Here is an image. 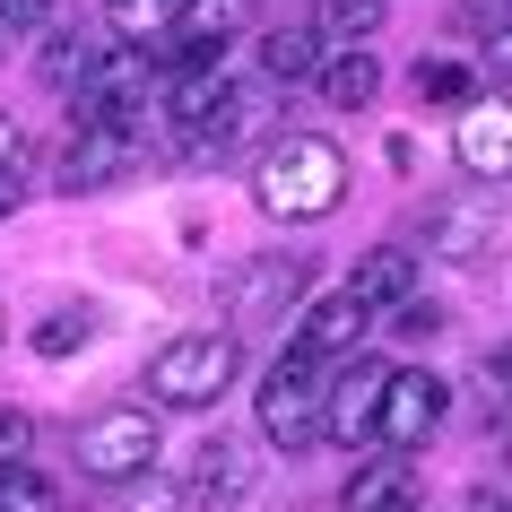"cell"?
Returning a JSON list of instances; mask_svg holds the SVG:
<instances>
[{"mask_svg": "<svg viewBox=\"0 0 512 512\" xmlns=\"http://www.w3.org/2000/svg\"><path fill=\"white\" fill-rule=\"evenodd\" d=\"M252 200H261V217H278V226L330 217L348 200V148L322 139V131H278L270 148L252 157Z\"/></svg>", "mask_w": 512, "mask_h": 512, "instance_id": "6da1fadb", "label": "cell"}, {"mask_svg": "<svg viewBox=\"0 0 512 512\" xmlns=\"http://www.w3.org/2000/svg\"><path fill=\"white\" fill-rule=\"evenodd\" d=\"M235 374H243V339L235 330H183V339H165V348L148 356L157 408H217L235 391Z\"/></svg>", "mask_w": 512, "mask_h": 512, "instance_id": "7a4b0ae2", "label": "cell"}, {"mask_svg": "<svg viewBox=\"0 0 512 512\" xmlns=\"http://www.w3.org/2000/svg\"><path fill=\"white\" fill-rule=\"evenodd\" d=\"M157 452H165V426H157V408H139V400L96 408L79 426V469L96 486H131L139 469H157Z\"/></svg>", "mask_w": 512, "mask_h": 512, "instance_id": "3957f363", "label": "cell"}, {"mask_svg": "<svg viewBox=\"0 0 512 512\" xmlns=\"http://www.w3.org/2000/svg\"><path fill=\"white\" fill-rule=\"evenodd\" d=\"M304 287H313V270H304V252H252V261H235L226 270V322H235V339L243 330H270V322H287L304 304Z\"/></svg>", "mask_w": 512, "mask_h": 512, "instance_id": "277c9868", "label": "cell"}, {"mask_svg": "<svg viewBox=\"0 0 512 512\" xmlns=\"http://www.w3.org/2000/svg\"><path fill=\"white\" fill-rule=\"evenodd\" d=\"M261 434L278 452H313L322 443V356H278L261 374Z\"/></svg>", "mask_w": 512, "mask_h": 512, "instance_id": "5b68a950", "label": "cell"}, {"mask_svg": "<svg viewBox=\"0 0 512 512\" xmlns=\"http://www.w3.org/2000/svg\"><path fill=\"white\" fill-rule=\"evenodd\" d=\"M382 382H391V365L382 356H356L348 348V365L322 382V443H374V408H382Z\"/></svg>", "mask_w": 512, "mask_h": 512, "instance_id": "8992f818", "label": "cell"}, {"mask_svg": "<svg viewBox=\"0 0 512 512\" xmlns=\"http://www.w3.org/2000/svg\"><path fill=\"white\" fill-rule=\"evenodd\" d=\"M139 157H148L139 122H79V139L61 148V191H105L122 174H139Z\"/></svg>", "mask_w": 512, "mask_h": 512, "instance_id": "52a82bcc", "label": "cell"}, {"mask_svg": "<svg viewBox=\"0 0 512 512\" xmlns=\"http://www.w3.org/2000/svg\"><path fill=\"white\" fill-rule=\"evenodd\" d=\"M443 391H452V382L426 374V365H417V374H391L382 382V408H374V443L382 452H417V443L443 426Z\"/></svg>", "mask_w": 512, "mask_h": 512, "instance_id": "ba28073f", "label": "cell"}, {"mask_svg": "<svg viewBox=\"0 0 512 512\" xmlns=\"http://www.w3.org/2000/svg\"><path fill=\"white\" fill-rule=\"evenodd\" d=\"M452 157L478 183H512V87L469 96V113H460V131H452Z\"/></svg>", "mask_w": 512, "mask_h": 512, "instance_id": "9c48e42d", "label": "cell"}, {"mask_svg": "<svg viewBox=\"0 0 512 512\" xmlns=\"http://www.w3.org/2000/svg\"><path fill=\"white\" fill-rule=\"evenodd\" d=\"M426 252L434 261H486L495 252V200L486 191H443V200H426Z\"/></svg>", "mask_w": 512, "mask_h": 512, "instance_id": "30bf717a", "label": "cell"}, {"mask_svg": "<svg viewBox=\"0 0 512 512\" xmlns=\"http://www.w3.org/2000/svg\"><path fill=\"white\" fill-rule=\"evenodd\" d=\"M243 495H252V460H243V443H200L191 452V478H183V504L191 512H235Z\"/></svg>", "mask_w": 512, "mask_h": 512, "instance_id": "8fae6325", "label": "cell"}, {"mask_svg": "<svg viewBox=\"0 0 512 512\" xmlns=\"http://www.w3.org/2000/svg\"><path fill=\"white\" fill-rule=\"evenodd\" d=\"M365 330H374V313L339 287V296H322V304H296V339H287V348L296 356H348Z\"/></svg>", "mask_w": 512, "mask_h": 512, "instance_id": "7c38bea8", "label": "cell"}, {"mask_svg": "<svg viewBox=\"0 0 512 512\" xmlns=\"http://www.w3.org/2000/svg\"><path fill=\"white\" fill-rule=\"evenodd\" d=\"M408 504H417V460L408 452L365 460V469L339 486V512H408Z\"/></svg>", "mask_w": 512, "mask_h": 512, "instance_id": "4fadbf2b", "label": "cell"}, {"mask_svg": "<svg viewBox=\"0 0 512 512\" xmlns=\"http://www.w3.org/2000/svg\"><path fill=\"white\" fill-rule=\"evenodd\" d=\"M348 296L365 304V313H391V304L417 296V252H400V243H382V252H365L348 278Z\"/></svg>", "mask_w": 512, "mask_h": 512, "instance_id": "5bb4252c", "label": "cell"}, {"mask_svg": "<svg viewBox=\"0 0 512 512\" xmlns=\"http://www.w3.org/2000/svg\"><path fill=\"white\" fill-rule=\"evenodd\" d=\"M382 18H391V0H313V35H322L330 53H348V44H374Z\"/></svg>", "mask_w": 512, "mask_h": 512, "instance_id": "9a60e30c", "label": "cell"}, {"mask_svg": "<svg viewBox=\"0 0 512 512\" xmlns=\"http://www.w3.org/2000/svg\"><path fill=\"white\" fill-rule=\"evenodd\" d=\"M322 61H330V44H322L313 27H278L270 44H261V70H270V79H287V87L322 79Z\"/></svg>", "mask_w": 512, "mask_h": 512, "instance_id": "2e32d148", "label": "cell"}, {"mask_svg": "<svg viewBox=\"0 0 512 512\" xmlns=\"http://www.w3.org/2000/svg\"><path fill=\"white\" fill-rule=\"evenodd\" d=\"M322 87H330V105H339V113H365V105H374V87H382V70H374L365 44H348V53L322 61Z\"/></svg>", "mask_w": 512, "mask_h": 512, "instance_id": "e0dca14e", "label": "cell"}, {"mask_svg": "<svg viewBox=\"0 0 512 512\" xmlns=\"http://www.w3.org/2000/svg\"><path fill=\"white\" fill-rule=\"evenodd\" d=\"M174 9H183V0H105V27L122 35V44H157V35L174 27Z\"/></svg>", "mask_w": 512, "mask_h": 512, "instance_id": "ac0fdd59", "label": "cell"}, {"mask_svg": "<svg viewBox=\"0 0 512 512\" xmlns=\"http://www.w3.org/2000/svg\"><path fill=\"white\" fill-rule=\"evenodd\" d=\"M0 512H61V495L35 478L27 460H9V469H0Z\"/></svg>", "mask_w": 512, "mask_h": 512, "instance_id": "d6986e66", "label": "cell"}, {"mask_svg": "<svg viewBox=\"0 0 512 512\" xmlns=\"http://www.w3.org/2000/svg\"><path fill=\"white\" fill-rule=\"evenodd\" d=\"M87 61H96V44H87V35H53V44H44V87H61V96H70V87L87 79Z\"/></svg>", "mask_w": 512, "mask_h": 512, "instance_id": "ffe728a7", "label": "cell"}, {"mask_svg": "<svg viewBox=\"0 0 512 512\" xmlns=\"http://www.w3.org/2000/svg\"><path fill=\"white\" fill-rule=\"evenodd\" d=\"M417 96H426V105H469L478 79H469L460 61H417Z\"/></svg>", "mask_w": 512, "mask_h": 512, "instance_id": "44dd1931", "label": "cell"}, {"mask_svg": "<svg viewBox=\"0 0 512 512\" xmlns=\"http://www.w3.org/2000/svg\"><path fill=\"white\" fill-rule=\"evenodd\" d=\"M87 330H96L87 313H53V322H35V356H53V365H61V356L87 348Z\"/></svg>", "mask_w": 512, "mask_h": 512, "instance_id": "7402d4cb", "label": "cell"}, {"mask_svg": "<svg viewBox=\"0 0 512 512\" xmlns=\"http://www.w3.org/2000/svg\"><path fill=\"white\" fill-rule=\"evenodd\" d=\"M27 443H35V417L18 400H0V469H9V460H27Z\"/></svg>", "mask_w": 512, "mask_h": 512, "instance_id": "603a6c76", "label": "cell"}, {"mask_svg": "<svg viewBox=\"0 0 512 512\" xmlns=\"http://www.w3.org/2000/svg\"><path fill=\"white\" fill-rule=\"evenodd\" d=\"M391 330H408V339H434V330H443V313H434V304H391Z\"/></svg>", "mask_w": 512, "mask_h": 512, "instance_id": "cb8c5ba5", "label": "cell"}, {"mask_svg": "<svg viewBox=\"0 0 512 512\" xmlns=\"http://www.w3.org/2000/svg\"><path fill=\"white\" fill-rule=\"evenodd\" d=\"M131 512H174V486H165L157 469H139L131 478Z\"/></svg>", "mask_w": 512, "mask_h": 512, "instance_id": "d4e9b609", "label": "cell"}, {"mask_svg": "<svg viewBox=\"0 0 512 512\" xmlns=\"http://www.w3.org/2000/svg\"><path fill=\"white\" fill-rule=\"evenodd\" d=\"M0 18H9V27H44V18H53V0H0Z\"/></svg>", "mask_w": 512, "mask_h": 512, "instance_id": "484cf974", "label": "cell"}, {"mask_svg": "<svg viewBox=\"0 0 512 512\" xmlns=\"http://www.w3.org/2000/svg\"><path fill=\"white\" fill-rule=\"evenodd\" d=\"M460 9H469L478 27H512V0H460Z\"/></svg>", "mask_w": 512, "mask_h": 512, "instance_id": "4316f807", "label": "cell"}, {"mask_svg": "<svg viewBox=\"0 0 512 512\" xmlns=\"http://www.w3.org/2000/svg\"><path fill=\"white\" fill-rule=\"evenodd\" d=\"M18 200H27V183H18V165H0V217H18Z\"/></svg>", "mask_w": 512, "mask_h": 512, "instance_id": "83f0119b", "label": "cell"}, {"mask_svg": "<svg viewBox=\"0 0 512 512\" xmlns=\"http://www.w3.org/2000/svg\"><path fill=\"white\" fill-rule=\"evenodd\" d=\"M0 165H18V122L0 113Z\"/></svg>", "mask_w": 512, "mask_h": 512, "instance_id": "f1b7e54d", "label": "cell"}, {"mask_svg": "<svg viewBox=\"0 0 512 512\" xmlns=\"http://www.w3.org/2000/svg\"><path fill=\"white\" fill-rule=\"evenodd\" d=\"M495 79L512 87V35H504V44H495Z\"/></svg>", "mask_w": 512, "mask_h": 512, "instance_id": "f546056e", "label": "cell"}, {"mask_svg": "<svg viewBox=\"0 0 512 512\" xmlns=\"http://www.w3.org/2000/svg\"><path fill=\"white\" fill-rule=\"evenodd\" d=\"M469 512H512V495H469Z\"/></svg>", "mask_w": 512, "mask_h": 512, "instance_id": "4dcf8cb0", "label": "cell"}, {"mask_svg": "<svg viewBox=\"0 0 512 512\" xmlns=\"http://www.w3.org/2000/svg\"><path fill=\"white\" fill-rule=\"evenodd\" d=\"M495 374H504V382H512V339H504V348H495Z\"/></svg>", "mask_w": 512, "mask_h": 512, "instance_id": "1f68e13d", "label": "cell"}, {"mask_svg": "<svg viewBox=\"0 0 512 512\" xmlns=\"http://www.w3.org/2000/svg\"><path fill=\"white\" fill-rule=\"evenodd\" d=\"M9 44H18V27H9V18H0V53H9Z\"/></svg>", "mask_w": 512, "mask_h": 512, "instance_id": "d6a6232c", "label": "cell"}, {"mask_svg": "<svg viewBox=\"0 0 512 512\" xmlns=\"http://www.w3.org/2000/svg\"><path fill=\"white\" fill-rule=\"evenodd\" d=\"M0 339H9V304H0Z\"/></svg>", "mask_w": 512, "mask_h": 512, "instance_id": "836d02e7", "label": "cell"}]
</instances>
